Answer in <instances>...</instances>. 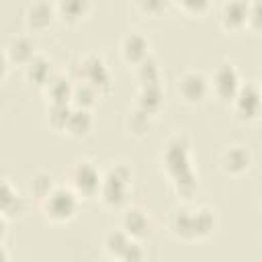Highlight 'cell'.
I'll list each match as a JSON object with an SVG mask.
<instances>
[{
    "label": "cell",
    "instance_id": "10",
    "mask_svg": "<svg viewBox=\"0 0 262 262\" xmlns=\"http://www.w3.org/2000/svg\"><path fill=\"white\" fill-rule=\"evenodd\" d=\"M119 49H121V55L125 57V61L133 63V66L141 63L145 57L151 55L149 53V39L141 31H127L121 37Z\"/></svg>",
    "mask_w": 262,
    "mask_h": 262
},
{
    "label": "cell",
    "instance_id": "1",
    "mask_svg": "<svg viewBox=\"0 0 262 262\" xmlns=\"http://www.w3.org/2000/svg\"><path fill=\"white\" fill-rule=\"evenodd\" d=\"M215 211L207 205H176L170 211V231L180 239H203L215 229Z\"/></svg>",
    "mask_w": 262,
    "mask_h": 262
},
{
    "label": "cell",
    "instance_id": "15",
    "mask_svg": "<svg viewBox=\"0 0 262 262\" xmlns=\"http://www.w3.org/2000/svg\"><path fill=\"white\" fill-rule=\"evenodd\" d=\"M53 68H51V59L47 57V55H43V53H37L27 66H25V78L31 82V84H35V86H39V88H45L47 86V82L53 78Z\"/></svg>",
    "mask_w": 262,
    "mask_h": 262
},
{
    "label": "cell",
    "instance_id": "21",
    "mask_svg": "<svg viewBox=\"0 0 262 262\" xmlns=\"http://www.w3.org/2000/svg\"><path fill=\"white\" fill-rule=\"evenodd\" d=\"M154 117L156 115H149L147 111H143L139 106H133L129 111V115L125 117V127L133 135H145L154 125Z\"/></svg>",
    "mask_w": 262,
    "mask_h": 262
},
{
    "label": "cell",
    "instance_id": "23",
    "mask_svg": "<svg viewBox=\"0 0 262 262\" xmlns=\"http://www.w3.org/2000/svg\"><path fill=\"white\" fill-rule=\"evenodd\" d=\"M55 10L63 20L76 23V20H80L88 14L90 2H86V0H59L55 4Z\"/></svg>",
    "mask_w": 262,
    "mask_h": 262
},
{
    "label": "cell",
    "instance_id": "9",
    "mask_svg": "<svg viewBox=\"0 0 262 262\" xmlns=\"http://www.w3.org/2000/svg\"><path fill=\"white\" fill-rule=\"evenodd\" d=\"M180 98L188 104H199L207 98L211 86H209V78L203 72L196 70H188L178 78V86H176Z\"/></svg>",
    "mask_w": 262,
    "mask_h": 262
},
{
    "label": "cell",
    "instance_id": "28",
    "mask_svg": "<svg viewBox=\"0 0 262 262\" xmlns=\"http://www.w3.org/2000/svg\"><path fill=\"white\" fill-rule=\"evenodd\" d=\"M143 258H145L143 246L139 244V239H131L129 246H127V250L119 258V262H143Z\"/></svg>",
    "mask_w": 262,
    "mask_h": 262
},
{
    "label": "cell",
    "instance_id": "16",
    "mask_svg": "<svg viewBox=\"0 0 262 262\" xmlns=\"http://www.w3.org/2000/svg\"><path fill=\"white\" fill-rule=\"evenodd\" d=\"M57 10L55 4L47 2V0H35L27 6L25 10V20L31 29H45L53 18H55Z\"/></svg>",
    "mask_w": 262,
    "mask_h": 262
},
{
    "label": "cell",
    "instance_id": "14",
    "mask_svg": "<svg viewBox=\"0 0 262 262\" xmlns=\"http://www.w3.org/2000/svg\"><path fill=\"white\" fill-rule=\"evenodd\" d=\"M74 86H76V82L70 76H66L61 72H55L53 78L43 88V92L47 96V104H53V102H72Z\"/></svg>",
    "mask_w": 262,
    "mask_h": 262
},
{
    "label": "cell",
    "instance_id": "19",
    "mask_svg": "<svg viewBox=\"0 0 262 262\" xmlns=\"http://www.w3.org/2000/svg\"><path fill=\"white\" fill-rule=\"evenodd\" d=\"M0 203H2V217L10 219V217H18L25 211V199L18 194V190L10 184L8 178L2 180V188H0Z\"/></svg>",
    "mask_w": 262,
    "mask_h": 262
},
{
    "label": "cell",
    "instance_id": "33",
    "mask_svg": "<svg viewBox=\"0 0 262 262\" xmlns=\"http://www.w3.org/2000/svg\"><path fill=\"white\" fill-rule=\"evenodd\" d=\"M108 262H119V260H108Z\"/></svg>",
    "mask_w": 262,
    "mask_h": 262
},
{
    "label": "cell",
    "instance_id": "30",
    "mask_svg": "<svg viewBox=\"0 0 262 262\" xmlns=\"http://www.w3.org/2000/svg\"><path fill=\"white\" fill-rule=\"evenodd\" d=\"M178 6L188 14H201L209 8V2L207 0H180Z\"/></svg>",
    "mask_w": 262,
    "mask_h": 262
},
{
    "label": "cell",
    "instance_id": "4",
    "mask_svg": "<svg viewBox=\"0 0 262 262\" xmlns=\"http://www.w3.org/2000/svg\"><path fill=\"white\" fill-rule=\"evenodd\" d=\"M78 205H80V196L74 192L72 186H63V184H57L41 203V209H43V215L53 221V223H66L70 221L76 211H78Z\"/></svg>",
    "mask_w": 262,
    "mask_h": 262
},
{
    "label": "cell",
    "instance_id": "29",
    "mask_svg": "<svg viewBox=\"0 0 262 262\" xmlns=\"http://www.w3.org/2000/svg\"><path fill=\"white\" fill-rule=\"evenodd\" d=\"M248 27L252 29H262V0H254V2H248V20H246Z\"/></svg>",
    "mask_w": 262,
    "mask_h": 262
},
{
    "label": "cell",
    "instance_id": "18",
    "mask_svg": "<svg viewBox=\"0 0 262 262\" xmlns=\"http://www.w3.org/2000/svg\"><path fill=\"white\" fill-rule=\"evenodd\" d=\"M164 104V88L162 84H143L135 94V106L156 115Z\"/></svg>",
    "mask_w": 262,
    "mask_h": 262
},
{
    "label": "cell",
    "instance_id": "32",
    "mask_svg": "<svg viewBox=\"0 0 262 262\" xmlns=\"http://www.w3.org/2000/svg\"><path fill=\"white\" fill-rule=\"evenodd\" d=\"M258 84H260V88H262V70H260V82H258Z\"/></svg>",
    "mask_w": 262,
    "mask_h": 262
},
{
    "label": "cell",
    "instance_id": "31",
    "mask_svg": "<svg viewBox=\"0 0 262 262\" xmlns=\"http://www.w3.org/2000/svg\"><path fill=\"white\" fill-rule=\"evenodd\" d=\"M141 12H145V14H158V12H162L166 6H168V2H162V0H141V2H137L135 4Z\"/></svg>",
    "mask_w": 262,
    "mask_h": 262
},
{
    "label": "cell",
    "instance_id": "12",
    "mask_svg": "<svg viewBox=\"0 0 262 262\" xmlns=\"http://www.w3.org/2000/svg\"><path fill=\"white\" fill-rule=\"evenodd\" d=\"M121 229L131 235L133 239H141L149 233L151 229V221H149V215L137 207V205H131L123 211V217H121Z\"/></svg>",
    "mask_w": 262,
    "mask_h": 262
},
{
    "label": "cell",
    "instance_id": "8",
    "mask_svg": "<svg viewBox=\"0 0 262 262\" xmlns=\"http://www.w3.org/2000/svg\"><path fill=\"white\" fill-rule=\"evenodd\" d=\"M233 113L244 119V121H252L258 119L262 113V88L258 82H242L237 94L231 100Z\"/></svg>",
    "mask_w": 262,
    "mask_h": 262
},
{
    "label": "cell",
    "instance_id": "7",
    "mask_svg": "<svg viewBox=\"0 0 262 262\" xmlns=\"http://www.w3.org/2000/svg\"><path fill=\"white\" fill-rule=\"evenodd\" d=\"M209 86L211 92L219 98V100H227L231 102L233 96L237 94L242 80H239V72L231 61H221L215 66L211 78H209Z\"/></svg>",
    "mask_w": 262,
    "mask_h": 262
},
{
    "label": "cell",
    "instance_id": "11",
    "mask_svg": "<svg viewBox=\"0 0 262 262\" xmlns=\"http://www.w3.org/2000/svg\"><path fill=\"white\" fill-rule=\"evenodd\" d=\"M250 164H252V154H250L248 147H244V145H239V143L227 145V147L221 151V156H219V166H221V170L227 172V174H233V176L244 174V172L250 168Z\"/></svg>",
    "mask_w": 262,
    "mask_h": 262
},
{
    "label": "cell",
    "instance_id": "13",
    "mask_svg": "<svg viewBox=\"0 0 262 262\" xmlns=\"http://www.w3.org/2000/svg\"><path fill=\"white\" fill-rule=\"evenodd\" d=\"M6 57L10 59V63H18V66H27L39 51L35 47V41L29 35H14L10 37V41L4 47Z\"/></svg>",
    "mask_w": 262,
    "mask_h": 262
},
{
    "label": "cell",
    "instance_id": "24",
    "mask_svg": "<svg viewBox=\"0 0 262 262\" xmlns=\"http://www.w3.org/2000/svg\"><path fill=\"white\" fill-rule=\"evenodd\" d=\"M98 98H100V92H98L92 84L76 80L74 94H72V104H74V106H80V108H92V106L96 104Z\"/></svg>",
    "mask_w": 262,
    "mask_h": 262
},
{
    "label": "cell",
    "instance_id": "25",
    "mask_svg": "<svg viewBox=\"0 0 262 262\" xmlns=\"http://www.w3.org/2000/svg\"><path fill=\"white\" fill-rule=\"evenodd\" d=\"M72 108H74L72 102H53V104H47V123H49V127L55 129V131H66L68 119L72 115Z\"/></svg>",
    "mask_w": 262,
    "mask_h": 262
},
{
    "label": "cell",
    "instance_id": "5",
    "mask_svg": "<svg viewBox=\"0 0 262 262\" xmlns=\"http://www.w3.org/2000/svg\"><path fill=\"white\" fill-rule=\"evenodd\" d=\"M76 78L80 82L92 84L100 94H106L113 88L111 72L106 68V61L102 59V55H98L94 51H90V53L80 57V61L76 66Z\"/></svg>",
    "mask_w": 262,
    "mask_h": 262
},
{
    "label": "cell",
    "instance_id": "6",
    "mask_svg": "<svg viewBox=\"0 0 262 262\" xmlns=\"http://www.w3.org/2000/svg\"><path fill=\"white\" fill-rule=\"evenodd\" d=\"M100 184H102V172L98 170V166L92 160H78L74 162L72 170H70V186L74 188V192L82 199V196H96L100 192Z\"/></svg>",
    "mask_w": 262,
    "mask_h": 262
},
{
    "label": "cell",
    "instance_id": "27",
    "mask_svg": "<svg viewBox=\"0 0 262 262\" xmlns=\"http://www.w3.org/2000/svg\"><path fill=\"white\" fill-rule=\"evenodd\" d=\"M57 184L53 182V176L49 174V172H45V170H41V172H35L33 176H31V182H29V188H31V194L39 201V205L43 203V199L55 188Z\"/></svg>",
    "mask_w": 262,
    "mask_h": 262
},
{
    "label": "cell",
    "instance_id": "22",
    "mask_svg": "<svg viewBox=\"0 0 262 262\" xmlns=\"http://www.w3.org/2000/svg\"><path fill=\"white\" fill-rule=\"evenodd\" d=\"M135 78L139 86L143 84H162V68L154 55L145 57L141 63L135 66Z\"/></svg>",
    "mask_w": 262,
    "mask_h": 262
},
{
    "label": "cell",
    "instance_id": "20",
    "mask_svg": "<svg viewBox=\"0 0 262 262\" xmlns=\"http://www.w3.org/2000/svg\"><path fill=\"white\" fill-rule=\"evenodd\" d=\"M92 125H94V117H92L90 108L74 106L72 115L68 119V125H66V133L72 137H84L92 131Z\"/></svg>",
    "mask_w": 262,
    "mask_h": 262
},
{
    "label": "cell",
    "instance_id": "17",
    "mask_svg": "<svg viewBox=\"0 0 262 262\" xmlns=\"http://www.w3.org/2000/svg\"><path fill=\"white\" fill-rule=\"evenodd\" d=\"M219 20L225 29H242L248 20V2L244 0H229L223 2L219 10Z\"/></svg>",
    "mask_w": 262,
    "mask_h": 262
},
{
    "label": "cell",
    "instance_id": "26",
    "mask_svg": "<svg viewBox=\"0 0 262 262\" xmlns=\"http://www.w3.org/2000/svg\"><path fill=\"white\" fill-rule=\"evenodd\" d=\"M131 239H133V237L127 235L123 229H113V231H108L106 237H104V250H106V254H108L113 260H119V258L123 256V252L127 250V246H129Z\"/></svg>",
    "mask_w": 262,
    "mask_h": 262
},
{
    "label": "cell",
    "instance_id": "2",
    "mask_svg": "<svg viewBox=\"0 0 262 262\" xmlns=\"http://www.w3.org/2000/svg\"><path fill=\"white\" fill-rule=\"evenodd\" d=\"M133 172L125 162H113L102 172V184H100V201L108 207H119L127 201L129 188H131Z\"/></svg>",
    "mask_w": 262,
    "mask_h": 262
},
{
    "label": "cell",
    "instance_id": "3",
    "mask_svg": "<svg viewBox=\"0 0 262 262\" xmlns=\"http://www.w3.org/2000/svg\"><path fill=\"white\" fill-rule=\"evenodd\" d=\"M162 168L166 170V174L172 178H178L182 174H188V172H194L192 168V160H190V145H188V139L180 133L168 137V141L164 143L162 147Z\"/></svg>",
    "mask_w": 262,
    "mask_h": 262
}]
</instances>
